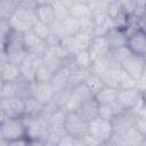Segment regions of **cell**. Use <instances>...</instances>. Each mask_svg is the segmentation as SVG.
Wrapping results in <instances>:
<instances>
[{
	"label": "cell",
	"mask_w": 146,
	"mask_h": 146,
	"mask_svg": "<svg viewBox=\"0 0 146 146\" xmlns=\"http://www.w3.org/2000/svg\"><path fill=\"white\" fill-rule=\"evenodd\" d=\"M8 62L19 65L27 55L24 47V33L13 31L2 41V51Z\"/></svg>",
	"instance_id": "1"
},
{
	"label": "cell",
	"mask_w": 146,
	"mask_h": 146,
	"mask_svg": "<svg viewBox=\"0 0 146 146\" xmlns=\"http://www.w3.org/2000/svg\"><path fill=\"white\" fill-rule=\"evenodd\" d=\"M13 31L19 32V33H26L32 30L34 23L36 22L35 10L23 8L18 5L17 9L14 11V14L8 19Z\"/></svg>",
	"instance_id": "2"
},
{
	"label": "cell",
	"mask_w": 146,
	"mask_h": 146,
	"mask_svg": "<svg viewBox=\"0 0 146 146\" xmlns=\"http://www.w3.org/2000/svg\"><path fill=\"white\" fill-rule=\"evenodd\" d=\"M0 138L7 141L26 138V127L24 119L0 120Z\"/></svg>",
	"instance_id": "3"
},
{
	"label": "cell",
	"mask_w": 146,
	"mask_h": 146,
	"mask_svg": "<svg viewBox=\"0 0 146 146\" xmlns=\"http://www.w3.org/2000/svg\"><path fill=\"white\" fill-rule=\"evenodd\" d=\"M116 102L121 105V107L124 111L131 113H136L144 105L141 91L138 88L119 89Z\"/></svg>",
	"instance_id": "4"
},
{
	"label": "cell",
	"mask_w": 146,
	"mask_h": 146,
	"mask_svg": "<svg viewBox=\"0 0 146 146\" xmlns=\"http://www.w3.org/2000/svg\"><path fill=\"white\" fill-rule=\"evenodd\" d=\"M1 119H23L25 116V100L18 97L0 99Z\"/></svg>",
	"instance_id": "5"
},
{
	"label": "cell",
	"mask_w": 146,
	"mask_h": 146,
	"mask_svg": "<svg viewBox=\"0 0 146 146\" xmlns=\"http://www.w3.org/2000/svg\"><path fill=\"white\" fill-rule=\"evenodd\" d=\"M88 135L97 139L100 143H105L113 137V125L112 121L105 120L103 117H96L88 123Z\"/></svg>",
	"instance_id": "6"
},
{
	"label": "cell",
	"mask_w": 146,
	"mask_h": 146,
	"mask_svg": "<svg viewBox=\"0 0 146 146\" xmlns=\"http://www.w3.org/2000/svg\"><path fill=\"white\" fill-rule=\"evenodd\" d=\"M65 132L74 138H82L88 133V122L83 120L76 112H67L65 123Z\"/></svg>",
	"instance_id": "7"
},
{
	"label": "cell",
	"mask_w": 146,
	"mask_h": 146,
	"mask_svg": "<svg viewBox=\"0 0 146 146\" xmlns=\"http://www.w3.org/2000/svg\"><path fill=\"white\" fill-rule=\"evenodd\" d=\"M94 98V94L90 91V89L84 83H79L72 87L71 97L68 100V104L66 106L67 112H75L83 103L87 100Z\"/></svg>",
	"instance_id": "8"
},
{
	"label": "cell",
	"mask_w": 146,
	"mask_h": 146,
	"mask_svg": "<svg viewBox=\"0 0 146 146\" xmlns=\"http://www.w3.org/2000/svg\"><path fill=\"white\" fill-rule=\"evenodd\" d=\"M24 47L27 54L42 57L49 49L47 41L39 38L32 30L24 33Z\"/></svg>",
	"instance_id": "9"
},
{
	"label": "cell",
	"mask_w": 146,
	"mask_h": 146,
	"mask_svg": "<svg viewBox=\"0 0 146 146\" xmlns=\"http://www.w3.org/2000/svg\"><path fill=\"white\" fill-rule=\"evenodd\" d=\"M145 65H146V57L137 56L131 54L127 59H124L121 64L122 70L132 76L135 80H139L145 73Z\"/></svg>",
	"instance_id": "10"
},
{
	"label": "cell",
	"mask_w": 146,
	"mask_h": 146,
	"mask_svg": "<svg viewBox=\"0 0 146 146\" xmlns=\"http://www.w3.org/2000/svg\"><path fill=\"white\" fill-rule=\"evenodd\" d=\"M26 127V138L27 139H46V135L48 131L47 121L39 119H30L23 117Z\"/></svg>",
	"instance_id": "11"
},
{
	"label": "cell",
	"mask_w": 146,
	"mask_h": 146,
	"mask_svg": "<svg viewBox=\"0 0 146 146\" xmlns=\"http://www.w3.org/2000/svg\"><path fill=\"white\" fill-rule=\"evenodd\" d=\"M127 47L131 54L146 57V32L136 29L128 35Z\"/></svg>",
	"instance_id": "12"
},
{
	"label": "cell",
	"mask_w": 146,
	"mask_h": 146,
	"mask_svg": "<svg viewBox=\"0 0 146 146\" xmlns=\"http://www.w3.org/2000/svg\"><path fill=\"white\" fill-rule=\"evenodd\" d=\"M0 73L1 82H17L22 79L19 65L8 62L3 54H1L0 58Z\"/></svg>",
	"instance_id": "13"
},
{
	"label": "cell",
	"mask_w": 146,
	"mask_h": 146,
	"mask_svg": "<svg viewBox=\"0 0 146 146\" xmlns=\"http://www.w3.org/2000/svg\"><path fill=\"white\" fill-rule=\"evenodd\" d=\"M41 62H42V57H38V56L27 54L25 56V58L23 59V62L19 64L22 79L29 80V81H34L35 71H36L38 66L41 64Z\"/></svg>",
	"instance_id": "14"
},
{
	"label": "cell",
	"mask_w": 146,
	"mask_h": 146,
	"mask_svg": "<svg viewBox=\"0 0 146 146\" xmlns=\"http://www.w3.org/2000/svg\"><path fill=\"white\" fill-rule=\"evenodd\" d=\"M144 138L145 137L132 127L122 135L113 136L112 140L115 143L116 146H140Z\"/></svg>",
	"instance_id": "15"
},
{
	"label": "cell",
	"mask_w": 146,
	"mask_h": 146,
	"mask_svg": "<svg viewBox=\"0 0 146 146\" xmlns=\"http://www.w3.org/2000/svg\"><path fill=\"white\" fill-rule=\"evenodd\" d=\"M133 113L131 112H123L116 117L112 120L113 125V136H119L128 131L130 128L133 127Z\"/></svg>",
	"instance_id": "16"
},
{
	"label": "cell",
	"mask_w": 146,
	"mask_h": 146,
	"mask_svg": "<svg viewBox=\"0 0 146 146\" xmlns=\"http://www.w3.org/2000/svg\"><path fill=\"white\" fill-rule=\"evenodd\" d=\"M88 51H89V54L94 60L108 56L111 48L108 46V42H107L105 35L104 36H94Z\"/></svg>",
	"instance_id": "17"
},
{
	"label": "cell",
	"mask_w": 146,
	"mask_h": 146,
	"mask_svg": "<svg viewBox=\"0 0 146 146\" xmlns=\"http://www.w3.org/2000/svg\"><path fill=\"white\" fill-rule=\"evenodd\" d=\"M71 78H72V71L68 66H63L60 70H58L57 72L54 73V76L50 81V83L52 84L54 89L56 91L66 89L71 86Z\"/></svg>",
	"instance_id": "18"
},
{
	"label": "cell",
	"mask_w": 146,
	"mask_h": 146,
	"mask_svg": "<svg viewBox=\"0 0 146 146\" xmlns=\"http://www.w3.org/2000/svg\"><path fill=\"white\" fill-rule=\"evenodd\" d=\"M105 38L108 42V46L112 49H117L121 47H125L128 42V34L121 27H113L106 34Z\"/></svg>",
	"instance_id": "19"
},
{
	"label": "cell",
	"mask_w": 146,
	"mask_h": 146,
	"mask_svg": "<svg viewBox=\"0 0 146 146\" xmlns=\"http://www.w3.org/2000/svg\"><path fill=\"white\" fill-rule=\"evenodd\" d=\"M56 90L54 89L50 82H35L34 86V98L41 102L44 105H48L52 97L55 96Z\"/></svg>",
	"instance_id": "20"
},
{
	"label": "cell",
	"mask_w": 146,
	"mask_h": 146,
	"mask_svg": "<svg viewBox=\"0 0 146 146\" xmlns=\"http://www.w3.org/2000/svg\"><path fill=\"white\" fill-rule=\"evenodd\" d=\"M35 16L38 21L46 23L48 25H51L56 21L51 1H38V6L35 9Z\"/></svg>",
	"instance_id": "21"
},
{
	"label": "cell",
	"mask_w": 146,
	"mask_h": 146,
	"mask_svg": "<svg viewBox=\"0 0 146 146\" xmlns=\"http://www.w3.org/2000/svg\"><path fill=\"white\" fill-rule=\"evenodd\" d=\"M75 112L89 123L90 121L99 116V104L95 100V98H91L83 103Z\"/></svg>",
	"instance_id": "22"
},
{
	"label": "cell",
	"mask_w": 146,
	"mask_h": 146,
	"mask_svg": "<svg viewBox=\"0 0 146 146\" xmlns=\"http://www.w3.org/2000/svg\"><path fill=\"white\" fill-rule=\"evenodd\" d=\"M71 92H72V87H68L66 89L56 91L55 96L52 97L51 102L47 105L49 107L50 111H59V110H65L66 111V106L68 104L70 97H71Z\"/></svg>",
	"instance_id": "23"
},
{
	"label": "cell",
	"mask_w": 146,
	"mask_h": 146,
	"mask_svg": "<svg viewBox=\"0 0 146 146\" xmlns=\"http://www.w3.org/2000/svg\"><path fill=\"white\" fill-rule=\"evenodd\" d=\"M121 73H122L121 65L112 60V64H111L110 68L102 76V80H103V82H104L105 86H108V87H113V88L119 89V81H120Z\"/></svg>",
	"instance_id": "24"
},
{
	"label": "cell",
	"mask_w": 146,
	"mask_h": 146,
	"mask_svg": "<svg viewBox=\"0 0 146 146\" xmlns=\"http://www.w3.org/2000/svg\"><path fill=\"white\" fill-rule=\"evenodd\" d=\"M47 110V105L42 104L34 97L25 100V116L30 119H39L41 117Z\"/></svg>",
	"instance_id": "25"
},
{
	"label": "cell",
	"mask_w": 146,
	"mask_h": 146,
	"mask_svg": "<svg viewBox=\"0 0 146 146\" xmlns=\"http://www.w3.org/2000/svg\"><path fill=\"white\" fill-rule=\"evenodd\" d=\"M117 92H119V89L108 87V86H104L94 95V98L99 105H106V104L116 102Z\"/></svg>",
	"instance_id": "26"
},
{
	"label": "cell",
	"mask_w": 146,
	"mask_h": 146,
	"mask_svg": "<svg viewBox=\"0 0 146 146\" xmlns=\"http://www.w3.org/2000/svg\"><path fill=\"white\" fill-rule=\"evenodd\" d=\"M70 16L82 21L91 16V9L88 5V1H73V5L70 8Z\"/></svg>",
	"instance_id": "27"
},
{
	"label": "cell",
	"mask_w": 146,
	"mask_h": 146,
	"mask_svg": "<svg viewBox=\"0 0 146 146\" xmlns=\"http://www.w3.org/2000/svg\"><path fill=\"white\" fill-rule=\"evenodd\" d=\"M34 86L35 81H29L21 79L16 82V97L26 100L34 96Z\"/></svg>",
	"instance_id": "28"
},
{
	"label": "cell",
	"mask_w": 146,
	"mask_h": 146,
	"mask_svg": "<svg viewBox=\"0 0 146 146\" xmlns=\"http://www.w3.org/2000/svg\"><path fill=\"white\" fill-rule=\"evenodd\" d=\"M123 112H127V111H124L117 102L106 104V105H99V117H103L108 121H112L114 117H116Z\"/></svg>",
	"instance_id": "29"
},
{
	"label": "cell",
	"mask_w": 146,
	"mask_h": 146,
	"mask_svg": "<svg viewBox=\"0 0 146 146\" xmlns=\"http://www.w3.org/2000/svg\"><path fill=\"white\" fill-rule=\"evenodd\" d=\"M74 0L71 1H51L54 13H55V18L58 22H63L70 16V8L73 5Z\"/></svg>",
	"instance_id": "30"
},
{
	"label": "cell",
	"mask_w": 146,
	"mask_h": 146,
	"mask_svg": "<svg viewBox=\"0 0 146 146\" xmlns=\"http://www.w3.org/2000/svg\"><path fill=\"white\" fill-rule=\"evenodd\" d=\"M66 114H67V111H65V110H59V111L51 112L50 115L47 119L48 130L49 129H54V130L55 129H64V123H65Z\"/></svg>",
	"instance_id": "31"
},
{
	"label": "cell",
	"mask_w": 146,
	"mask_h": 146,
	"mask_svg": "<svg viewBox=\"0 0 146 146\" xmlns=\"http://www.w3.org/2000/svg\"><path fill=\"white\" fill-rule=\"evenodd\" d=\"M42 62L55 73L58 70H60L63 66H65V62L63 59H60L57 55H55L50 49H48V51L42 56Z\"/></svg>",
	"instance_id": "32"
},
{
	"label": "cell",
	"mask_w": 146,
	"mask_h": 146,
	"mask_svg": "<svg viewBox=\"0 0 146 146\" xmlns=\"http://www.w3.org/2000/svg\"><path fill=\"white\" fill-rule=\"evenodd\" d=\"M73 62H74V65L78 68H81V70H90L94 59L90 56V54H89L88 50H83V51L78 52L75 56H73Z\"/></svg>",
	"instance_id": "33"
},
{
	"label": "cell",
	"mask_w": 146,
	"mask_h": 146,
	"mask_svg": "<svg viewBox=\"0 0 146 146\" xmlns=\"http://www.w3.org/2000/svg\"><path fill=\"white\" fill-rule=\"evenodd\" d=\"M19 5L18 0H1L0 1V19L8 21Z\"/></svg>",
	"instance_id": "34"
},
{
	"label": "cell",
	"mask_w": 146,
	"mask_h": 146,
	"mask_svg": "<svg viewBox=\"0 0 146 146\" xmlns=\"http://www.w3.org/2000/svg\"><path fill=\"white\" fill-rule=\"evenodd\" d=\"M111 64H112V59L110 58V56L102 57V58L95 59V60L92 62V65H91L90 71L102 78V76L105 74V72L110 68Z\"/></svg>",
	"instance_id": "35"
},
{
	"label": "cell",
	"mask_w": 146,
	"mask_h": 146,
	"mask_svg": "<svg viewBox=\"0 0 146 146\" xmlns=\"http://www.w3.org/2000/svg\"><path fill=\"white\" fill-rule=\"evenodd\" d=\"M52 76H54V72L43 62H41V64L38 66L35 71L34 81L35 82H50Z\"/></svg>",
	"instance_id": "36"
},
{
	"label": "cell",
	"mask_w": 146,
	"mask_h": 146,
	"mask_svg": "<svg viewBox=\"0 0 146 146\" xmlns=\"http://www.w3.org/2000/svg\"><path fill=\"white\" fill-rule=\"evenodd\" d=\"M62 25L64 27V32L66 36H73L80 32V22L71 16L64 19L62 22Z\"/></svg>",
	"instance_id": "37"
},
{
	"label": "cell",
	"mask_w": 146,
	"mask_h": 146,
	"mask_svg": "<svg viewBox=\"0 0 146 146\" xmlns=\"http://www.w3.org/2000/svg\"><path fill=\"white\" fill-rule=\"evenodd\" d=\"M83 83L90 89V91H91L94 95H95L100 88H103V87L105 86L104 82H103V80H102V78H100L99 75L92 73V72H90V74L88 75V78L86 79V81H84Z\"/></svg>",
	"instance_id": "38"
},
{
	"label": "cell",
	"mask_w": 146,
	"mask_h": 146,
	"mask_svg": "<svg viewBox=\"0 0 146 146\" xmlns=\"http://www.w3.org/2000/svg\"><path fill=\"white\" fill-rule=\"evenodd\" d=\"M32 31H33L39 38H41V39L44 40V41H47L48 38H49L50 34H51V27H50V25H48V24H46V23H42V22H40V21H38V19H36V22L34 23V25H33V27H32Z\"/></svg>",
	"instance_id": "39"
},
{
	"label": "cell",
	"mask_w": 146,
	"mask_h": 146,
	"mask_svg": "<svg viewBox=\"0 0 146 146\" xmlns=\"http://www.w3.org/2000/svg\"><path fill=\"white\" fill-rule=\"evenodd\" d=\"M130 55H131V52H130V50L128 49L127 46H125V47L117 48V49H112V50L110 51V54H108L110 58H111L113 62H115V63H117V64H120V65H121L122 62H123L124 59H127Z\"/></svg>",
	"instance_id": "40"
},
{
	"label": "cell",
	"mask_w": 146,
	"mask_h": 146,
	"mask_svg": "<svg viewBox=\"0 0 146 146\" xmlns=\"http://www.w3.org/2000/svg\"><path fill=\"white\" fill-rule=\"evenodd\" d=\"M16 97V82H1L0 99Z\"/></svg>",
	"instance_id": "41"
},
{
	"label": "cell",
	"mask_w": 146,
	"mask_h": 146,
	"mask_svg": "<svg viewBox=\"0 0 146 146\" xmlns=\"http://www.w3.org/2000/svg\"><path fill=\"white\" fill-rule=\"evenodd\" d=\"M132 88H137V80H135L132 76H130L128 73H125L122 70L119 81V89H132Z\"/></svg>",
	"instance_id": "42"
},
{
	"label": "cell",
	"mask_w": 146,
	"mask_h": 146,
	"mask_svg": "<svg viewBox=\"0 0 146 146\" xmlns=\"http://www.w3.org/2000/svg\"><path fill=\"white\" fill-rule=\"evenodd\" d=\"M133 128L144 137H146V119L133 114Z\"/></svg>",
	"instance_id": "43"
},
{
	"label": "cell",
	"mask_w": 146,
	"mask_h": 146,
	"mask_svg": "<svg viewBox=\"0 0 146 146\" xmlns=\"http://www.w3.org/2000/svg\"><path fill=\"white\" fill-rule=\"evenodd\" d=\"M1 22H0V30H1V39H2V41L13 32V29H11V26H10V24H9V22L8 21H6V19H0Z\"/></svg>",
	"instance_id": "44"
},
{
	"label": "cell",
	"mask_w": 146,
	"mask_h": 146,
	"mask_svg": "<svg viewBox=\"0 0 146 146\" xmlns=\"http://www.w3.org/2000/svg\"><path fill=\"white\" fill-rule=\"evenodd\" d=\"M57 145L58 146H76V138L66 133L64 137H62V139L58 141Z\"/></svg>",
	"instance_id": "45"
},
{
	"label": "cell",
	"mask_w": 146,
	"mask_h": 146,
	"mask_svg": "<svg viewBox=\"0 0 146 146\" xmlns=\"http://www.w3.org/2000/svg\"><path fill=\"white\" fill-rule=\"evenodd\" d=\"M8 146H27V138H21L13 141H8Z\"/></svg>",
	"instance_id": "46"
},
{
	"label": "cell",
	"mask_w": 146,
	"mask_h": 146,
	"mask_svg": "<svg viewBox=\"0 0 146 146\" xmlns=\"http://www.w3.org/2000/svg\"><path fill=\"white\" fill-rule=\"evenodd\" d=\"M27 146H44L43 139H27Z\"/></svg>",
	"instance_id": "47"
},
{
	"label": "cell",
	"mask_w": 146,
	"mask_h": 146,
	"mask_svg": "<svg viewBox=\"0 0 146 146\" xmlns=\"http://www.w3.org/2000/svg\"><path fill=\"white\" fill-rule=\"evenodd\" d=\"M99 146H116L115 145V143L111 139V140H108V141H105V143H102Z\"/></svg>",
	"instance_id": "48"
},
{
	"label": "cell",
	"mask_w": 146,
	"mask_h": 146,
	"mask_svg": "<svg viewBox=\"0 0 146 146\" xmlns=\"http://www.w3.org/2000/svg\"><path fill=\"white\" fill-rule=\"evenodd\" d=\"M44 146H58L56 143L49 141V140H44Z\"/></svg>",
	"instance_id": "49"
},
{
	"label": "cell",
	"mask_w": 146,
	"mask_h": 146,
	"mask_svg": "<svg viewBox=\"0 0 146 146\" xmlns=\"http://www.w3.org/2000/svg\"><path fill=\"white\" fill-rule=\"evenodd\" d=\"M141 96H143V100H144V104L146 105V89L141 91Z\"/></svg>",
	"instance_id": "50"
},
{
	"label": "cell",
	"mask_w": 146,
	"mask_h": 146,
	"mask_svg": "<svg viewBox=\"0 0 146 146\" xmlns=\"http://www.w3.org/2000/svg\"><path fill=\"white\" fill-rule=\"evenodd\" d=\"M140 146H146V137L143 139V141H141V144H140Z\"/></svg>",
	"instance_id": "51"
},
{
	"label": "cell",
	"mask_w": 146,
	"mask_h": 146,
	"mask_svg": "<svg viewBox=\"0 0 146 146\" xmlns=\"http://www.w3.org/2000/svg\"><path fill=\"white\" fill-rule=\"evenodd\" d=\"M145 75H146V65H145V73H144Z\"/></svg>",
	"instance_id": "52"
}]
</instances>
